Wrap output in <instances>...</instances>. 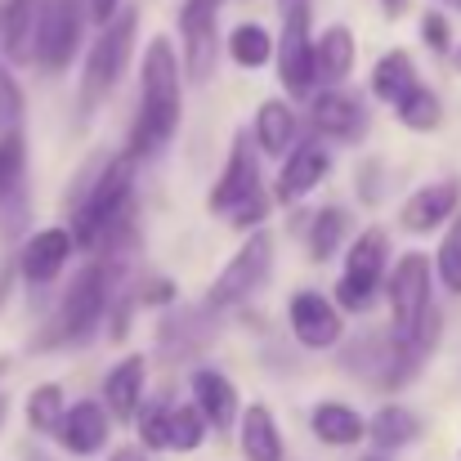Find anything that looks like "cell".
Returning <instances> with one entry per match:
<instances>
[{
    "label": "cell",
    "mask_w": 461,
    "mask_h": 461,
    "mask_svg": "<svg viewBox=\"0 0 461 461\" xmlns=\"http://www.w3.org/2000/svg\"><path fill=\"white\" fill-rule=\"evenodd\" d=\"M175 131H179V63L166 36H157L144 50V99H140L135 135H131V157L153 153Z\"/></svg>",
    "instance_id": "6da1fadb"
},
{
    "label": "cell",
    "mask_w": 461,
    "mask_h": 461,
    "mask_svg": "<svg viewBox=\"0 0 461 461\" xmlns=\"http://www.w3.org/2000/svg\"><path fill=\"white\" fill-rule=\"evenodd\" d=\"M135 32H140V9H126V14L108 18L104 36L90 45V54H86V77H81V108H86V113H95V108L108 99V90L117 86V77H122V68H126V59H131Z\"/></svg>",
    "instance_id": "7a4b0ae2"
},
{
    "label": "cell",
    "mask_w": 461,
    "mask_h": 461,
    "mask_svg": "<svg viewBox=\"0 0 461 461\" xmlns=\"http://www.w3.org/2000/svg\"><path fill=\"white\" fill-rule=\"evenodd\" d=\"M131 184H135V166H131V157H117V161H108V170L95 179V188H90V197L77 206V220H72V242H81V247H95L117 220H122V211H126V202H131Z\"/></svg>",
    "instance_id": "3957f363"
},
{
    "label": "cell",
    "mask_w": 461,
    "mask_h": 461,
    "mask_svg": "<svg viewBox=\"0 0 461 461\" xmlns=\"http://www.w3.org/2000/svg\"><path fill=\"white\" fill-rule=\"evenodd\" d=\"M104 305H108V269L104 265H86L72 278L63 305L54 313V331L45 336V345H72V340L90 336L95 322L104 318Z\"/></svg>",
    "instance_id": "277c9868"
},
{
    "label": "cell",
    "mask_w": 461,
    "mask_h": 461,
    "mask_svg": "<svg viewBox=\"0 0 461 461\" xmlns=\"http://www.w3.org/2000/svg\"><path fill=\"white\" fill-rule=\"evenodd\" d=\"M81 45V9L77 0H41L36 14V36H32V54L45 72H63L72 63Z\"/></svg>",
    "instance_id": "5b68a950"
},
{
    "label": "cell",
    "mask_w": 461,
    "mask_h": 461,
    "mask_svg": "<svg viewBox=\"0 0 461 461\" xmlns=\"http://www.w3.org/2000/svg\"><path fill=\"white\" fill-rule=\"evenodd\" d=\"M385 251H390V238L381 229H363L345 256V274H340V305L345 309H367L376 301V287H381V269H385Z\"/></svg>",
    "instance_id": "8992f818"
},
{
    "label": "cell",
    "mask_w": 461,
    "mask_h": 461,
    "mask_svg": "<svg viewBox=\"0 0 461 461\" xmlns=\"http://www.w3.org/2000/svg\"><path fill=\"white\" fill-rule=\"evenodd\" d=\"M269 265H274V238L269 233H251V242L220 269V278L211 287V305H238V301H247L265 283Z\"/></svg>",
    "instance_id": "52a82bcc"
},
{
    "label": "cell",
    "mask_w": 461,
    "mask_h": 461,
    "mask_svg": "<svg viewBox=\"0 0 461 461\" xmlns=\"http://www.w3.org/2000/svg\"><path fill=\"white\" fill-rule=\"evenodd\" d=\"M278 72H283V86H287L296 99H309V86L318 81V77H313V45H309V0L283 9Z\"/></svg>",
    "instance_id": "ba28073f"
},
{
    "label": "cell",
    "mask_w": 461,
    "mask_h": 461,
    "mask_svg": "<svg viewBox=\"0 0 461 461\" xmlns=\"http://www.w3.org/2000/svg\"><path fill=\"white\" fill-rule=\"evenodd\" d=\"M215 23H220V0H188L179 9L184 68L193 81H206L215 72Z\"/></svg>",
    "instance_id": "9c48e42d"
},
{
    "label": "cell",
    "mask_w": 461,
    "mask_h": 461,
    "mask_svg": "<svg viewBox=\"0 0 461 461\" xmlns=\"http://www.w3.org/2000/svg\"><path fill=\"white\" fill-rule=\"evenodd\" d=\"M430 309V260L426 256H403L390 274V313L394 331H412L417 318Z\"/></svg>",
    "instance_id": "30bf717a"
},
{
    "label": "cell",
    "mask_w": 461,
    "mask_h": 461,
    "mask_svg": "<svg viewBox=\"0 0 461 461\" xmlns=\"http://www.w3.org/2000/svg\"><path fill=\"white\" fill-rule=\"evenodd\" d=\"M309 122L327 140H363V131H367V113H363V104L349 90H322V95H313Z\"/></svg>",
    "instance_id": "8fae6325"
},
{
    "label": "cell",
    "mask_w": 461,
    "mask_h": 461,
    "mask_svg": "<svg viewBox=\"0 0 461 461\" xmlns=\"http://www.w3.org/2000/svg\"><path fill=\"white\" fill-rule=\"evenodd\" d=\"M251 193H260V170H256V153H251V144H247V140H238V144H233V153H229L224 175H220V184H215V193H211V211L229 215V211H233V206H242Z\"/></svg>",
    "instance_id": "7c38bea8"
},
{
    "label": "cell",
    "mask_w": 461,
    "mask_h": 461,
    "mask_svg": "<svg viewBox=\"0 0 461 461\" xmlns=\"http://www.w3.org/2000/svg\"><path fill=\"white\" fill-rule=\"evenodd\" d=\"M54 435H59V444H63L68 453L90 457V453H99V448L108 444V412H104L95 399H86V403H77V408L63 412V421H59Z\"/></svg>",
    "instance_id": "4fadbf2b"
},
{
    "label": "cell",
    "mask_w": 461,
    "mask_h": 461,
    "mask_svg": "<svg viewBox=\"0 0 461 461\" xmlns=\"http://www.w3.org/2000/svg\"><path fill=\"white\" fill-rule=\"evenodd\" d=\"M292 331L309 349H327V345L340 340V313L327 305L318 292H301L292 301Z\"/></svg>",
    "instance_id": "5bb4252c"
},
{
    "label": "cell",
    "mask_w": 461,
    "mask_h": 461,
    "mask_svg": "<svg viewBox=\"0 0 461 461\" xmlns=\"http://www.w3.org/2000/svg\"><path fill=\"white\" fill-rule=\"evenodd\" d=\"M68 256H72V233L68 229H41L23 247L18 269H23L27 283H50V278H59V269L68 265Z\"/></svg>",
    "instance_id": "9a60e30c"
},
{
    "label": "cell",
    "mask_w": 461,
    "mask_h": 461,
    "mask_svg": "<svg viewBox=\"0 0 461 461\" xmlns=\"http://www.w3.org/2000/svg\"><path fill=\"white\" fill-rule=\"evenodd\" d=\"M327 166H331V157H327V149H318V144H301V149H292L287 166H283V175H278L274 197H278V202H301L309 188H318V184H322Z\"/></svg>",
    "instance_id": "2e32d148"
},
{
    "label": "cell",
    "mask_w": 461,
    "mask_h": 461,
    "mask_svg": "<svg viewBox=\"0 0 461 461\" xmlns=\"http://www.w3.org/2000/svg\"><path fill=\"white\" fill-rule=\"evenodd\" d=\"M457 202H461L457 184H430V188H421V193H412V197L403 202V229L430 233V229H439L444 220H453Z\"/></svg>",
    "instance_id": "e0dca14e"
},
{
    "label": "cell",
    "mask_w": 461,
    "mask_h": 461,
    "mask_svg": "<svg viewBox=\"0 0 461 461\" xmlns=\"http://www.w3.org/2000/svg\"><path fill=\"white\" fill-rule=\"evenodd\" d=\"M193 408L202 412L206 426L215 430H229L238 421V390L220 376V372H193Z\"/></svg>",
    "instance_id": "ac0fdd59"
},
{
    "label": "cell",
    "mask_w": 461,
    "mask_h": 461,
    "mask_svg": "<svg viewBox=\"0 0 461 461\" xmlns=\"http://www.w3.org/2000/svg\"><path fill=\"white\" fill-rule=\"evenodd\" d=\"M144 376H149V367H144L140 354H131L126 363H117L108 372V385H104V399H108L104 412H113L117 421H131L140 412V399H144Z\"/></svg>",
    "instance_id": "d6986e66"
},
{
    "label": "cell",
    "mask_w": 461,
    "mask_h": 461,
    "mask_svg": "<svg viewBox=\"0 0 461 461\" xmlns=\"http://www.w3.org/2000/svg\"><path fill=\"white\" fill-rule=\"evenodd\" d=\"M36 14H41V0H5V9H0V50H5L9 63H23L32 54Z\"/></svg>",
    "instance_id": "ffe728a7"
},
{
    "label": "cell",
    "mask_w": 461,
    "mask_h": 461,
    "mask_svg": "<svg viewBox=\"0 0 461 461\" xmlns=\"http://www.w3.org/2000/svg\"><path fill=\"white\" fill-rule=\"evenodd\" d=\"M354 72V32L349 27H327L322 41L313 45V77L340 86Z\"/></svg>",
    "instance_id": "44dd1931"
},
{
    "label": "cell",
    "mask_w": 461,
    "mask_h": 461,
    "mask_svg": "<svg viewBox=\"0 0 461 461\" xmlns=\"http://www.w3.org/2000/svg\"><path fill=\"white\" fill-rule=\"evenodd\" d=\"M242 453L247 461H283V435L265 403H251L242 412Z\"/></svg>",
    "instance_id": "7402d4cb"
},
{
    "label": "cell",
    "mask_w": 461,
    "mask_h": 461,
    "mask_svg": "<svg viewBox=\"0 0 461 461\" xmlns=\"http://www.w3.org/2000/svg\"><path fill=\"white\" fill-rule=\"evenodd\" d=\"M313 435L322 444H331V448H349V444H358L367 435V421L354 408H345V403H318L313 408Z\"/></svg>",
    "instance_id": "603a6c76"
},
{
    "label": "cell",
    "mask_w": 461,
    "mask_h": 461,
    "mask_svg": "<svg viewBox=\"0 0 461 461\" xmlns=\"http://www.w3.org/2000/svg\"><path fill=\"white\" fill-rule=\"evenodd\" d=\"M412 86H417V72H412V59L403 50H390L385 59H376V68H372V95L381 104H399Z\"/></svg>",
    "instance_id": "cb8c5ba5"
},
{
    "label": "cell",
    "mask_w": 461,
    "mask_h": 461,
    "mask_svg": "<svg viewBox=\"0 0 461 461\" xmlns=\"http://www.w3.org/2000/svg\"><path fill=\"white\" fill-rule=\"evenodd\" d=\"M292 140H296V117H292V108L278 104V99L260 104V113H256V144L269 157H278L292 149Z\"/></svg>",
    "instance_id": "d4e9b609"
},
{
    "label": "cell",
    "mask_w": 461,
    "mask_h": 461,
    "mask_svg": "<svg viewBox=\"0 0 461 461\" xmlns=\"http://www.w3.org/2000/svg\"><path fill=\"white\" fill-rule=\"evenodd\" d=\"M229 59L238 68H265L274 59V36L256 23H242V27L229 32Z\"/></svg>",
    "instance_id": "484cf974"
},
{
    "label": "cell",
    "mask_w": 461,
    "mask_h": 461,
    "mask_svg": "<svg viewBox=\"0 0 461 461\" xmlns=\"http://www.w3.org/2000/svg\"><path fill=\"white\" fill-rule=\"evenodd\" d=\"M417 430H421V421H417L408 408H399V403H390V408H381V412L372 417V439H376V448H385V453L412 444Z\"/></svg>",
    "instance_id": "4316f807"
},
{
    "label": "cell",
    "mask_w": 461,
    "mask_h": 461,
    "mask_svg": "<svg viewBox=\"0 0 461 461\" xmlns=\"http://www.w3.org/2000/svg\"><path fill=\"white\" fill-rule=\"evenodd\" d=\"M345 229H349V215H345L340 206L318 211V220H313V229H309V256H313V260H331L336 247L345 242Z\"/></svg>",
    "instance_id": "83f0119b"
},
{
    "label": "cell",
    "mask_w": 461,
    "mask_h": 461,
    "mask_svg": "<svg viewBox=\"0 0 461 461\" xmlns=\"http://www.w3.org/2000/svg\"><path fill=\"white\" fill-rule=\"evenodd\" d=\"M394 108H399V122H403L408 131H435V126L444 122V108H439V99H435L426 86H412Z\"/></svg>",
    "instance_id": "f1b7e54d"
},
{
    "label": "cell",
    "mask_w": 461,
    "mask_h": 461,
    "mask_svg": "<svg viewBox=\"0 0 461 461\" xmlns=\"http://www.w3.org/2000/svg\"><path fill=\"white\" fill-rule=\"evenodd\" d=\"M63 421V385H36L32 399H27V426L41 430V435H54Z\"/></svg>",
    "instance_id": "f546056e"
},
{
    "label": "cell",
    "mask_w": 461,
    "mask_h": 461,
    "mask_svg": "<svg viewBox=\"0 0 461 461\" xmlns=\"http://www.w3.org/2000/svg\"><path fill=\"white\" fill-rule=\"evenodd\" d=\"M206 439V421L197 408H170V430H166V448L175 453H193Z\"/></svg>",
    "instance_id": "4dcf8cb0"
},
{
    "label": "cell",
    "mask_w": 461,
    "mask_h": 461,
    "mask_svg": "<svg viewBox=\"0 0 461 461\" xmlns=\"http://www.w3.org/2000/svg\"><path fill=\"white\" fill-rule=\"evenodd\" d=\"M439 278L453 296H461V211H453V229L439 242Z\"/></svg>",
    "instance_id": "1f68e13d"
},
{
    "label": "cell",
    "mask_w": 461,
    "mask_h": 461,
    "mask_svg": "<svg viewBox=\"0 0 461 461\" xmlns=\"http://www.w3.org/2000/svg\"><path fill=\"white\" fill-rule=\"evenodd\" d=\"M23 135L18 131H9L5 140H0V197H9L14 188H18V179H23Z\"/></svg>",
    "instance_id": "d6a6232c"
},
{
    "label": "cell",
    "mask_w": 461,
    "mask_h": 461,
    "mask_svg": "<svg viewBox=\"0 0 461 461\" xmlns=\"http://www.w3.org/2000/svg\"><path fill=\"white\" fill-rule=\"evenodd\" d=\"M166 430H170V408H166V403H153V408L140 417L144 448H166Z\"/></svg>",
    "instance_id": "836d02e7"
},
{
    "label": "cell",
    "mask_w": 461,
    "mask_h": 461,
    "mask_svg": "<svg viewBox=\"0 0 461 461\" xmlns=\"http://www.w3.org/2000/svg\"><path fill=\"white\" fill-rule=\"evenodd\" d=\"M421 27H426L430 50H439V54H444V50H448V18H444V14H426V23H421Z\"/></svg>",
    "instance_id": "e575fe53"
},
{
    "label": "cell",
    "mask_w": 461,
    "mask_h": 461,
    "mask_svg": "<svg viewBox=\"0 0 461 461\" xmlns=\"http://www.w3.org/2000/svg\"><path fill=\"white\" fill-rule=\"evenodd\" d=\"M18 108H23V104H18V95H14V81L0 72V117H18Z\"/></svg>",
    "instance_id": "d590c367"
},
{
    "label": "cell",
    "mask_w": 461,
    "mask_h": 461,
    "mask_svg": "<svg viewBox=\"0 0 461 461\" xmlns=\"http://www.w3.org/2000/svg\"><path fill=\"white\" fill-rule=\"evenodd\" d=\"M117 5H122V0H90V14H95L99 23H108V18L117 14Z\"/></svg>",
    "instance_id": "8d00e7d4"
},
{
    "label": "cell",
    "mask_w": 461,
    "mask_h": 461,
    "mask_svg": "<svg viewBox=\"0 0 461 461\" xmlns=\"http://www.w3.org/2000/svg\"><path fill=\"white\" fill-rule=\"evenodd\" d=\"M113 461H149L140 448H122V453H113Z\"/></svg>",
    "instance_id": "74e56055"
},
{
    "label": "cell",
    "mask_w": 461,
    "mask_h": 461,
    "mask_svg": "<svg viewBox=\"0 0 461 461\" xmlns=\"http://www.w3.org/2000/svg\"><path fill=\"white\" fill-rule=\"evenodd\" d=\"M381 5H385V14H390V18H399V14H403V5H408V0H381Z\"/></svg>",
    "instance_id": "f35d334b"
},
{
    "label": "cell",
    "mask_w": 461,
    "mask_h": 461,
    "mask_svg": "<svg viewBox=\"0 0 461 461\" xmlns=\"http://www.w3.org/2000/svg\"><path fill=\"white\" fill-rule=\"evenodd\" d=\"M5 408H9V403H5V399H0V421H5Z\"/></svg>",
    "instance_id": "ab89813d"
},
{
    "label": "cell",
    "mask_w": 461,
    "mask_h": 461,
    "mask_svg": "<svg viewBox=\"0 0 461 461\" xmlns=\"http://www.w3.org/2000/svg\"><path fill=\"white\" fill-rule=\"evenodd\" d=\"M453 63H457V72H461V50H457V54H453Z\"/></svg>",
    "instance_id": "60d3db41"
},
{
    "label": "cell",
    "mask_w": 461,
    "mask_h": 461,
    "mask_svg": "<svg viewBox=\"0 0 461 461\" xmlns=\"http://www.w3.org/2000/svg\"><path fill=\"white\" fill-rule=\"evenodd\" d=\"M292 5H301V0H283V9H292Z\"/></svg>",
    "instance_id": "b9f144b4"
},
{
    "label": "cell",
    "mask_w": 461,
    "mask_h": 461,
    "mask_svg": "<svg viewBox=\"0 0 461 461\" xmlns=\"http://www.w3.org/2000/svg\"><path fill=\"white\" fill-rule=\"evenodd\" d=\"M5 367H9V363H5V358H0V376H5Z\"/></svg>",
    "instance_id": "7bdbcfd3"
},
{
    "label": "cell",
    "mask_w": 461,
    "mask_h": 461,
    "mask_svg": "<svg viewBox=\"0 0 461 461\" xmlns=\"http://www.w3.org/2000/svg\"><path fill=\"white\" fill-rule=\"evenodd\" d=\"M32 461H45V457H32Z\"/></svg>",
    "instance_id": "ee69618b"
},
{
    "label": "cell",
    "mask_w": 461,
    "mask_h": 461,
    "mask_svg": "<svg viewBox=\"0 0 461 461\" xmlns=\"http://www.w3.org/2000/svg\"><path fill=\"white\" fill-rule=\"evenodd\" d=\"M453 5H461V0H453Z\"/></svg>",
    "instance_id": "f6af8a7d"
}]
</instances>
